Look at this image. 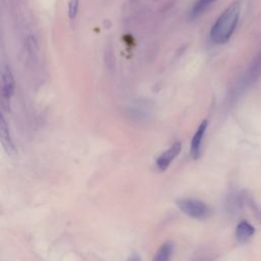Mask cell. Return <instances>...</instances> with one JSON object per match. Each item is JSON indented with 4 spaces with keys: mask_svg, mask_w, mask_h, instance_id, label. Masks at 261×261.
<instances>
[{
    "mask_svg": "<svg viewBox=\"0 0 261 261\" xmlns=\"http://www.w3.org/2000/svg\"><path fill=\"white\" fill-rule=\"evenodd\" d=\"M241 7L238 2L231 3L217 19L210 31L211 40L216 44H224L234 34L238 25Z\"/></svg>",
    "mask_w": 261,
    "mask_h": 261,
    "instance_id": "cell-1",
    "label": "cell"
},
{
    "mask_svg": "<svg viewBox=\"0 0 261 261\" xmlns=\"http://www.w3.org/2000/svg\"><path fill=\"white\" fill-rule=\"evenodd\" d=\"M177 205L185 214L189 215L195 220H205L211 212L207 204L197 199H180L177 201Z\"/></svg>",
    "mask_w": 261,
    "mask_h": 261,
    "instance_id": "cell-2",
    "label": "cell"
},
{
    "mask_svg": "<svg viewBox=\"0 0 261 261\" xmlns=\"http://www.w3.org/2000/svg\"><path fill=\"white\" fill-rule=\"evenodd\" d=\"M16 81L9 65H3L1 69V95L5 100H9L14 94Z\"/></svg>",
    "mask_w": 261,
    "mask_h": 261,
    "instance_id": "cell-3",
    "label": "cell"
},
{
    "mask_svg": "<svg viewBox=\"0 0 261 261\" xmlns=\"http://www.w3.org/2000/svg\"><path fill=\"white\" fill-rule=\"evenodd\" d=\"M182 150V144L181 143H175L172 146L166 150L164 153H163L161 156L157 158L156 165L159 170L164 171L168 168L170 163L175 161V158L180 154Z\"/></svg>",
    "mask_w": 261,
    "mask_h": 261,
    "instance_id": "cell-4",
    "label": "cell"
},
{
    "mask_svg": "<svg viewBox=\"0 0 261 261\" xmlns=\"http://www.w3.org/2000/svg\"><path fill=\"white\" fill-rule=\"evenodd\" d=\"M208 127V121H203L199 126L198 130H196L195 135L193 136L191 142V155L193 159H199L201 155V146H202V140L204 138L206 133V130Z\"/></svg>",
    "mask_w": 261,
    "mask_h": 261,
    "instance_id": "cell-5",
    "label": "cell"
},
{
    "mask_svg": "<svg viewBox=\"0 0 261 261\" xmlns=\"http://www.w3.org/2000/svg\"><path fill=\"white\" fill-rule=\"evenodd\" d=\"M260 76H261V52L256 57L255 61L252 63L247 72H246V75L242 82V87L243 88H247L248 86L254 84L256 80L259 79Z\"/></svg>",
    "mask_w": 261,
    "mask_h": 261,
    "instance_id": "cell-6",
    "label": "cell"
},
{
    "mask_svg": "<svg viewBox=\"0 0 261 261\" xmlns=\"http://www.w3.org/2000/svg\"><path fill=\"white\" fill-rule=\"evenodd\" d=\"M0 136H1V142L6 152L9 154L16 152V148H14V144L9 132V128L3 115L0 117Z\"/></svg>",
    "mask_w": 261,
    "mask_h": 261,
    "instance_id": "cell-7",
    "label": "cell"
},
{
    "mask_svg": "<svg viewBox=\"0 0 261 261\" xmlns=\"http://www.w3.org/2000/svg\"><path fill=\"white\" fill-rule=\"evenodd\" d=\"M255 233V228L252 225H250L247 222H241L238 226H237V229H236V236L237 239L241 242V243H245L247 242L249 239H251L253 237Z\"/></svg>",
    "mask_w": 261,
    "mask_h": 261,
    "instance_id": "cell-8",
    "label": "cell"
},
{
    "mask_svg": "<svg viewBox=\"0 0 261 261\" xmlns=\"http://www.w3.org/2000/svg\"><path fill=\"white\" fill-rule=\"evenodd\" d=\"M173 249H175V246H173L172 243L168 242V243H164L159 250L157 251L156 256L154 257V260L156 261H166L168 260L172 253H173Z\"/></svg>",
    "mask_w": 261,
    "mask_h": 261,
    "instance_id": "cell-9",
    "label": "cell"
},
{
    "mask_svg": "<svg viewBox=\"0 0 261 261\" xmlns=\"http://www.w3.org/2000/svg\"><path fill=\"white\" fill-rule=\"evenodd\" d=\"M215 0H197L192 8V17L197 18L204 12Z\"/></svg>",
    "mask_w": 261,
    "mask_h": 261,
    "instance_id": "cell-10",
    "label": "cell"
},
{
    "mask_svg": "<svg viewBox=\"0 0 261 261\" xmlns=\"http://www.w3.org/2000/svg\"><path fill=\"white\" fill-rule=\"evenodd\" d=\"M79 0H70L68 3V16L69 19L74 20L77 17L78 9H79Z\"/></svg>",
    "mask_w": 261,
    "mask_h": 261,
    "instance_id": "cell-11",
    "label": "cell"
},
{
    "mask_svg": "<svg viewBox=\"0 0 261 261\" xmlns=\"http://www.w3.org/2000/svg\"><path fill=\"white\" fill-rule=\"evenodd\" d=\"M247 202H248V204L250 205V207H251V209H252V211H253V213H254V215L256 216V219L259 221V223L261 224V209L258 207V205L256 204V203L254 202V200H252V199H248L247 200Z\"/></svg>",
    "mask_w": 261,
    "mask_h": 261,
    "instance_id": "cell-12",
    "label": "cell"
}]
</instances>
